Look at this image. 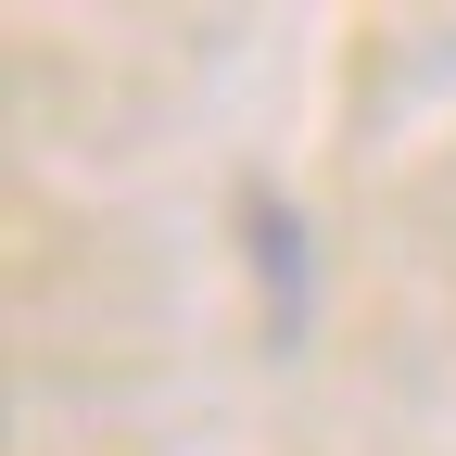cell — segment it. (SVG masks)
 I'll list each match as a JSON object with an SVG mask.
<instances>
[]
</instances>
